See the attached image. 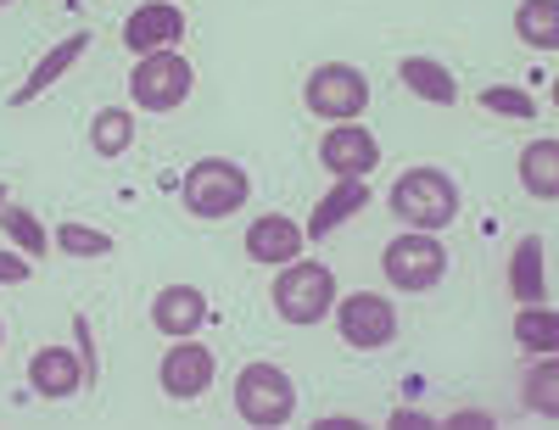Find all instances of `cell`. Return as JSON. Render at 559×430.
I'll list each match as a JSON object with an SVG mask.
<instances>
[{
    "label": "cell",
    "mask_w": 559,
    "mask_h": 430,
    "mask_svg": "<svg viewBox=\"0 0 559 430\" xmlns=\"http://www.w3.org/2000/svg\"><path fill=\"white\" fill-rule=\"evenodd\" d=\"M515 342H521V353H532V358L559 353V313L543 308V302H521V313H515Z\"/></svg>",
    "instance_id": "obj_20"
},
{
    "label": "cell",
    "mask_w": 559,
    "mask_h": 430,
    "mask_svg": "<svg viewBox=\"0 0 559 430\" xmlns=\"http://www.w3.org/2000/svg\"><path fill=\"white\" fill-rule=\"evenodd\" d=\"M236 414L247 425H286L297 414V386H292V374L286 369H274V363H247L241 380H236Z\"/></svg>",
    "instance_id": "obj_5"
},
{
    "label": "cell",
    "mask_w": 559,
    "mask_h": 430,
    "mask_svg": "<svg viewBox=\"0 0 559 430\" xmlns=\"http://www.w3.org/2000/svg\"><path fill=\"white\" fill-rule=\"evenodd\" d=\"M207 319V297L197 291V285H163L157 302H152V324L163 330V336H197Z\"/></svg>",
    "instance_id": "obj_14"
},
{
    "label": "cell",
    "mask_w": 559,
    "mask_h": 430,
    "mask_svg": "<svg viewBox=\"0 0 559 430\" xmlns=\"http://www.w3.org/2000/svg\"><path fill=\"white\" fill-rule=\"evenodd\" d=\"M481 107H487V112H503V118H521V123L537 118V101H532V95H526V89H509V84L481 89Z\"/></svg>",
    "instance_id": "obj_26"
},
{
    "label": "cell",
    "mask_w": 559,
    "mask_h": 430,
    "mask_svg": "<svg viewBox=\"0 0 559 430\" xmlns=\"http://www.w3.org/2000/svg\"><path fill=\"white\" fill-rule=\"evenodd\" d=\"M302 101L313 118H331V123H353L364 107H369V79L347 62H324L308 73V89H302Z\"/></svg>",
    "instance_id": "obj_7"
},
{
    "label": "cell",
    "mask_w": 559,
    "mask_h": 430,
    "mask_svg": "<svg viewBox=\"0 0 559 430\" xmlns=\"http://www.w3.org/2000/svg\"><path fill=\"white\" fill-rule=\"evenodd\" d=\"M336 330H342V342L347 347H364V353H376L397 336V308L376 291H353L336 302Z\"/></svg>",
    "instance_id": "obj_8"
},
{
    "label": "cell",
    "mask_w": 559,
    "mask_h": 430,
    "mask_svg": "<svg viewBox=\"0 0 559 430\" xmlns=\"http://www.w3.org/2000/svg\"><path fill=\"white\" fill-rule=\"evenodd\" d=\"M381 268H386V279L397 285V291L419 297L448 274V252L437 241V229H408V235H397V241H386Z\"/></svg>",
    "instance_id": "obj_3"
},
{
    "label": "cell",
    "mask_w": 559,
    "mask_h": 430,
    "mask_svg": "<svg viewBox=\"0 0 559 430\" xmlns=\"http://www.w3.org/2000/svg\"><path fill=\"white\" fill-rule=\"evenodd\" d=\"M129 140H134V118H129L123 107L96 112V123H90V146H96L102 157H123V152H129Z\"/></svg>",
    "instance_id": "obj_23"
},
{
    "label": "cell",
    "mask_w": 559,
    "mask_h": 430,
    "mask_svg": "<svg viewBox=\"0 0 559 430\" xmlns=\"http://www.w3.org/2000/svg\"><path fill=\"white\" fill-rule=\"evenodd\" d=\"M392 213L414 229H442L459 218V184L442 168H408L392 184Z\"/></svg>",
    "instance_id": "obj_1"
},
{
    "label": "cell",
    "mask_w": 559,
    "mask_h": 430,
    "mask_svg": "<svg viewBox=\"0 0 559 430\" xmlns=\"http://www.w3.org/2000/svg\"><path fill=\"white\" fill-rule=\"evenodd\" d=\"M191 84H197V73H191V62H185L179 51H146L134 62V73H129V95H134V107H146V112L185 107Z\"/></svg>",
    "instance_id": "obj_6"
},
{
    "label": "cell",
    "mask_w": 559,
    "mask_h": 430,
    "mask_svg": "<svg viewBox=\"0 0 559 430\" xmlns=\"http://www.w3.org/2000/svg\"><path fill=\"white\" fill-rule=\"evenodd\" d=\"M302 241H308V229H297L286 213H263V218L247 224V258H252V263H269V268L297 263Z\"/></svg>",
    "instance_id": "obj_12"
},
{
    "label": "cell",
    "mask_w": 559,
    "mask_h": 430,
    "mask_svg": "<svg viewBox=\"0 0 559 430\" xmlns=\"http://www.w3.org/2000/svg\"><path fill=\"white\" fill-rule=\"evenodd\" d=\"M213 386V353L202 347V342H191V336H179L168 353H163V392L174 397V403H191V397H202Z\"/></svg>",
    "instance_id": "obj_9"
},
{
    "label": "cell",
    "mask_w": 559,
    "mask_h": 430,
    "mask_svg": "<svg viewBox=\"0 0 559 430\" xmlns=\"http://www.w3.org/2000/svg\"><path fill=\"white\" fill-rule=\"evenodd\" d=\"M179 196L197 218H229L252 196V179H247V168L224 163V157H202V163H191V174H185Z\"/></svg>",
    "instance_id": "obj_2"
},
{
    "label": "cell",
    "mask_w": 559,
    "mask_h": 430,
    "mask_svg": "<svg viewBox=\"0 0 559 430\" xmlns=\"http://www.w3.org/2000/svg\"><path fill=\"white\" fill-rule=\"evenodd\" d=\"M319 157H324V168H331L336 179H364L369 168L381 163V140L369 134L364 123H342V129H331V134H324Z\"/></svg>",
    "instance_id": "obj_10"
},
{
    "label": "cell",
    "mask_w": 559,
    "mask_h": 430,
    "mask_svg": "<svg viewBox=\"0 0 559 430\" xmlns=\"http://www.w3.org/2000/svg\"><path fill=\"white\" fill-rule=\"evenodd\" d=\"M521 184L537 202H559V140H532L521 152Z\"/></svg>",
    "instance_id": "obj_17"
},
{
    "label": "cell",
    "mask_w": 559,
    "mask_h": 430,
    "mask_svg": "<svg viewBox=\"0 0 559 430\" xmlns=\"http://www.w3.org/2000/svg\"><path fill=\"white\" fill-rule=\"evenodd\" d=\"M521 397H526V408H532V414L559 419V353H543V363H532V369H526Z\"/></svg>",
    "instance_id": "obj_22"
},
{
    "label": "cell",
    "mask_w": 559,
    "mask_h": 430,
    "mask_svg": "<svg viewBox=\"0 0 559 430\" xmlns=\"http://www.w3.org/2000/svg\"><path fill=\"white\" fill-rule=\"evenodd\" d=\"M274 308L286 324H319L336 308V274L324 263H286V274L274 279Z\"/></svg>",
    "instance_id": "obj_4"
},
{
    "label": "cell",
    "mask_w": 559,
    "mask_h": 430,
    "mask_svg": "<svg viewBox=\"0 0 559 430\" xmlns=\"http://www.w3.org/2000/svg\"><path fill=\"white\" fill-rule=\"evenodd\" d=\"M34 258H23V252H0V285H23L34 268H28Z\"/></svg>",
    "instance_id": "obj_27"
},
{
    "label": "cell",
    "mask_w": 559,
    "mask_h": 430,
    "mask_svg": "<svg viewBox=\"0 0 559 430\" xmlns=\"http://www.w3.org/2000/svg\"><path fill=\"white\" fill-rule=\"evenodd\" d=\"M397 79L419 95V101H437V107H453V101H459L453 73H448L442 62H431V57H408V62L397 68Z\"/></svg>",
    "instance_id": "obj_18"
},
{
    "label": "cell",
    "mask_w": 559,
    "mask_h": 430,
    "mask_svg": "<svg viewBox=\"0 0 559 430\" xmlns=\"http://www.w3.org/2000/svg\"><path fill=\"white\" fill-rule=\"evenodd\" d=\"M57 252H68V258H107L112 235L90 229V224H57Z\"/></svg>",
    "instance_id": "obj_25"
},
{
    "label": "cell",
    "mask_w": 559,
    "mask_h": 430,
    "mask_svg": "<svg viewBox=\"0 0 559 430\" xmlns=\"http://www.w3.org/2000/svg\"><path fill=\"white\" fill-rule=\"evenodd\" d=\"M364 202H369V179H336V190H331V196H324V202L313 207L308 235H313V241H324V235L342 229V224H347Z\"/></svg>",
    "instance_id": "obj_16"
},
{
    "label": "cell",
    "mask_w": 559,
    "mask_h": 430,
    "mask_svg": "<svg viewBox=\"0 0 559 430\" xmlns=\"http://www.w3.org/2000/svg\"><path fill=\"white\" fill-rule=\"evenodd\" d=\"M0 7H7V0H0Z\"/></svg>",
    "instance_id": "obj_31"
},
{
    "label": "cell",
    "mask_w": 559,
    "mask_h": 430,
    "mask_svg": "<svg viewBox=\"0 0 559 430\" xmlns=\"http://www.w3.org/2000/svg\"><path fill=\"white\" fill-rule=\"evenodd\" d=\"M515 34L532 45V51H559V0H521Z\"/></svg>",
    "instance_id": "obj_21"
},
{
    "label": "cell",
    "mask_w": 559,
    "mask_h": 430,
    "mask_svg": "<svg viewBox=\"0 0 559 430\" xmlns=\"http://www.w3.org/2000/svg\"><path fill=\"white\" fill-rule=\"evenodd\" d=\"M179 34H185V12L168 7V0H146V7L129 12V23H123V45L134 57L168 51V45H179Z\"/></svg>",
    "instance_id": "obj_13"
},
{
    "label": "cell",
    "mask_w": 559,
    "mask_h": 430,
    "mask_svg": "<svg viewBox=\"0 0 559 430\" xmlns=\"http://www.w3.org/2000/svg\"><path fill=\"white\" fill-rule=\"evenodd\" d=\"M509 291H515V302H543V291H548L543 241H537V235H526V241L515 247V258H509Z\"/></svg>",
    "instance_id": "obj_19"
},
{
    "label": "cell",
    "mask_w": 559,
    "mask_h": 430,
    "mask_svg": "<svg viewBox=\"0 0 559 430\" xmlns=\"http://www.w3.org/2000/svg\"><path fill=\"white\" fill-rule=\"evenodd\" d=\"M84 380H90V369H84V358L68 353V347H39V353L28 358V386H34V397H45V403L73 397Z\"/></svg>",
    "instance_id": "obj_11"
},
{
    "label": "cell",
    "mask_w": 559,
    "mask_h": 430,
    "mask_svg": "<svg viewBox=\"0 0 559 430\" xmlns=\"http://www.w3.org/2000/svg\"><path fill=\"white\" fill-rule=\"evenodd\" d=\"M0 207H7V190H0Z\"/></svg>",
    "instance_id": "obj_30"
},
{
    "label": "cell",
    "mask_w": 559,
    "mask_h": 430,
    "mask_svg": "<svg viewBox=\"0 0 559 430\" xmlns=\"http://www.w3.org/2000/svg\"><path fill=\"white\" fill-rule=\"evenodd\" d=\"M0 229L17 241L23 258H45V252H51V235L39 229V218H34L28 207H12V202H7V207H0Z\"/></svg>",
    "instance_id": "obj_24"
},
{
    "label": "cell",
    "mask_w": 559,
    "mask_h": 430,
    "mask_svg": "<svg viewBox=\"0 0 559 430\" xmlns=\"http://www.w3.org/2000/svg\"><path fill=\"white\" fill-rule=\"evenodd\" d=\"M84 45H90V34H68V39L57 45V51H45V57H39V68L23 79V89H12V107H28V101H39V95L51 89V84H57V79H62V73H68V68L84 57Z\"/></svg>",
    "instance_id": "obj_15"
},
{
    "label": "cell",
    "mask_w": 559,
    "mask_h": 430,
    "mask_svg": "<svg viewBox=\"0 0 559 430\" xmlns=\"http://www.w3.org/2000/svg\"><path fill=\"white\" fill-rule=\"evenodd\" d=\"M554 107H559V79H554Z\"/></svg>",
    "instance_id": "obj_29"
},
{
    "label": "cell",
    "mask_w": 559,
    "mask_h": 430,
    "mask_svg": "<svg viewBox=\"0 0 559 430\" xmlns=\"http://www.w3.org/2000/svg\"><path fill=\"white\" fill-rule=\"evenodd\" d=\"M448 425H453V430H459V425H492V419H487V414H453V419H448Z\"/></svg>",
    "instance_id": "obj_28"
}]
</instances>
